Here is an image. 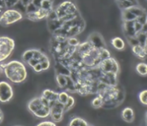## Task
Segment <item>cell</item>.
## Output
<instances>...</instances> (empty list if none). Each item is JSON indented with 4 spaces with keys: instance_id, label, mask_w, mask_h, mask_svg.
<instances>
[{
    "instance_id": "18",
    "label": "cell",
    "mask_w": 147,
    "mask_h": 126,
    "mask_svg": "<svg viewBox=\"0 0 147 126\" xmlns=\"http://www.w3.org/2000/svg\"><path fill=\"white\" fill-rule=\"evenodd\" d=\"M146 125H147V112H146Z\"/></svg>"
},
{
    "instance_id": "2",
    "label": "cell",
    "mask_w": 147,
    "mask_h": 126,
    "mask_svg": "<svg viewBox=\"0 0 147 126\" xmlns=\"http://www.w3.org/2000/svg\"><path fill=\"white\" fill-rule=\"evenodd\" d=\"M3 68L6 77L13 84H21L27 79V70L23 62L13 60L8 63L0 64Z\"/></svg>"
},
{
    "instance_id": "16",
    "label": "cell",
    "mask_w": 147,
    "mask_h": 126,
    "mask_svg": "<svg viewBox=\"0 0 147 126\" xmlns=\"http://www.w3.org/2000/svg\"><path fill=\"white\" fill-rule=\"evenodd\" d=\"M3 119H4V114L3 113L2 110L0 109V124L3 121Z\"/></svg>"
},
{
    "instance_id": "3",
    "label": "cell",
    "mask_w": 147,
    "mask_h": 126,
    "mask_svg": "<svg viewBox=\"0 0 147 126\" xmlns=\"http://www.w3.org/2000/svg\"><path fill=\"white\" fill-rule=\"evenodd\" d=\"M28 110L39 118H45L50 115L51 106L45 97H36L29 101L27 105Z\"/></svg>"
},
{
    "instance_id": "4",
    "label": "cell",
    "mask_w": 147,
    "mask_h": 126,
    "mask_svg": "<svg viewBox=\"0 0 147 126\" xmlns=\"http://www.w3.org/2000/svg\"><path fill=\"white\" fill-rule=\"evenodd\" d=\"M15 48V42L8 36L0 37V63L7 60L13 53Z\"/></svg>"
},
{
    "instance_id": "8",
    "label": "cell",
    "mask_w": 147,
    "mask_h": 126,
    "mask_svg": "<svg viewBox=\"0 0 147 126\" xmlns=\"http://www.w3.org/2000/svg\"><path fill=\"white\" fill-rule=\"evenodd\" d=\"M112 47L118 50H123L125 48V42L124 40L120 37H114L112 38L111 40Z\"/></svg>"
},
{
    "instance_id": "5",
    "label": "cell",
    "mask_w": 147,
    "mask_h": 126,
    "mask_svg": "<svg viewBox=\"0 0 147 126\" xmlns=\"http://www.w3.org/2000/svg\"><path fill=\"white\" fill-rule=\"evenodd\" d=\"M23 18L22 13L14 9H8L0 14V25L9 26L19 21Z\"/></svg>"
},
{
    "instance_id": "1",
    "label": "cell",
    "mask_w": 147,
    "mask_h": 126,
    "mask_svg": "<svg viewBox=\"0 0 147 126\" xmlns=\"http://www.w3.org/2000/svg\"><path fill=\"white\" fill-rule=\"evenodd\" d=\"M123 29L126 40L133 47L143 48V60H147V10L139 5L122 9Z\"/></svg>"
},
{
    "instance_id": "12",
    "label": "cell",
    "mask_w": 147,
    "mask_h": 126,
    "mask_svg": "<svg viewBox=\"0 0 147 126\" xmlns=\"http://www.w3.org/2000/svg\"><path fill=\"white\" fill-rule=\"evenodd\" d=\"M104 103H105V101L103 99L102 96H97L92 101V105L95 108H100L104 105Z\"/></svg>"
},
{
    "instance_id": "13",
    "label": "cell",
    "mask_w": 147,
    "mask_h": 126,
    "mask_svg": "<svg viewBox=\"0 0 147 126\" xmlns=\"http://www.w3.org/2000/svg\"><path fill=\"white\" fill-rule=\"evenodd\" d=\"M138 99L144 106H147V89L142 91L138 94Z\"/></svg>"
},
{
    "instance_id": "10",
    "label": "cell",
    "mask_w": 147,
    "mask_h": 126,
    "mask_svg": "<svg viewBox=\"0 0 147 126\" xmlns=\"http://www.w3.org/2000/svg\"><path fill=\"white\" fill-rule=\"evenodd\" d=\"M69 125L70 126H79V125H90L86 121L79 117H75L70 120Z\"/></svg>"
},
{
    "instance_id": "15",
    "label": "cell",
    "mask_w": 147,
    "mask_h": 126,
    "mask_svg": "<svg viewBox=\"0 0 147 126\" xmlns=\"http://www.w3.org/2000/svg\"><path fill=\"white\" fill-rule=\"evenodd\" d=\"M37 125H51V126H55V123L52 122V121H42V122L37 124Z\"/></svg>"
},
{
    "instance_id": "11",
    "label": "cell",
    "mask_w": 147,
    "mask_h": 126,
    "mask_svg": "<svg viewBox=\"0 0 147 126\" xmlns=\"http://www.w3.org/2000/svg\"><path fill=\"white\" fill-rule=\"evenodd\" d=\"M69 96H70V95H68V94L66 93L65 91H62V92L58 94V101L64 106L65 104L67 103Z\"/></svg>"
},
{
    "instance_id": "6",
    "label": "cell",
    "mask_w": 147,
    "mask_h": 126,
    "mask_svg": "<svg viewBox=\"0 0 147 126\" xmlns=\"http://www.w3.org/2000/svg\"><path fill=\"white\" fill-rule=\"evenodd\" d=\"M13 97V91L10 83L3 80L0 81V103H7Z\"/></svg>"
},
{
    "instance_id": "7",
    "label": "cell",
    "mask_w": 147,
    "mask_h": 126,
    "mask_svg": "<svg viewBox=\"0 0 147 126\" xmlns=\"http://www.w3.org/2000/svg\"><path fill=\"white\" fill-rule=\"evenodd\" d=\"M122 119L124 121L127 123H132L135 118V114H134V110L131 107H125L123 109L121 112Z\"/></svg>"
},
{
    "instance_id": "17",
    "label": "cell",
    "mask_w": 147,
    "mask_h": 126,
    "mask_svg": "<svg viewBox=\"0 0 147 126\" xmlns=\"http://www.w3.org/2000/svg\"><path fill=\"white\" fill-rule=\"evenodd\" d=\"M3 73V68L2 67V66L0 65V76L2 75Z\"/></svg>"
},
{
    "instance_id": "9",
    "label": "cell",
    "mask_w": 147,
    "mask_h": 126,
    "mask_svg": "<svg viewBox=\"0 0 147 126\" xmlns=\"http://www.w3.org/2000/svg\"><path fill=\"white\" fill-rule=\"evenodd\" d=\"M135 70L138 74L142 76H147V63L146 62H139L135 66Z\"/></svg>"
},
{
    "instance_id": "14",
    "label": "cell",
    "mask_w": 147,
    "mask_h": 126,
    "mask_svg": "<svg viewBox=\"0 0 147 126\" xmlns=\"http://www.w3.org/2000/svg\"><path fill=\"white\" fill-rule=\"evenodd\" d=\"M74 99L72 96H69L67 103L64 105V109H65V111H67V110H69L70 109H71L72 107L74 106Z\"/></svg>"
}]
</instances>
